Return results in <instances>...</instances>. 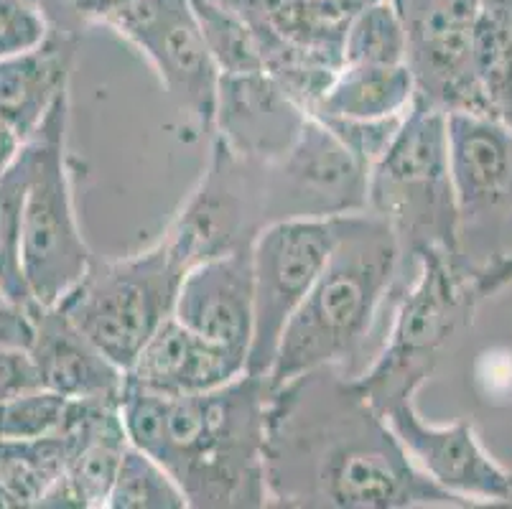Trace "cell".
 Wrapping results in <instances>:
<instances>
[{
	"instance_id": "6da1fadb",
	"label": "cell",
	"mask_w": 512,
	"mask_h": 509,
	"mask_svg": "<svg viewBox=\"0 0 512 509\" xmlns=\"http://www.w3.org/2000/svg\"><path fill=\"white\" fill-rule=\"evenodd\" d=\"M263 469L268 507H469L418 469L355 375L334 364L268 387Z\"/></svg>"
},
{
	"instance_id": "7a4b0ae2",
	"label": "cell",
	"mask_w": 512,
	"mask_h": 509,
	"mask_svg": "<svg viewBox=\"0 0 512 509\" xmlns=\"http://www.w3.org/2000/svg\"><path fill=\"white\" fill-rule=\"evenodd\" d=\"M268 382L250 372L192 395H158L123 377L128 441L164 466L194 509L268 507L263 469Z\"/></svg>"
},
{
	"instance_id": "3957f363",
	"label": "cell",
	"mask_w": 512,
	"mask_h": 509,
	"mask_svg": "<svg viewBox=\"0 0 512 509\" xmlns=\"http://www.w3.org/2000/svg\"><path fill=\"white\" fill-rule=\"evenodd\" d=\"M400 288V247L388 224L370 212L339 217L332 255L283 329L265 375L268 387L327 364L347 370L365 349L380 308Z\"/></svg>"
},
{
	"instance_id": "277c9868",
	"label": "cell",
	"mask_w": 512,
	"mask_h": 509,
	"mask_svg": "<svg viewBox=\"0 0 512 509\" xmlns=\"http://www.w3.org/2000/svg\"><path fill=\"white\" fill-rule=\"evenodd\" d=\"M367 212L383 219L398 240L403 288L416 273L421 252L459 255L444 110L421 97L413 100L388 151L370 168Z\"/></svg>"
},
{
	"instance_id": "5b68a950",
	"label": "cell",
	"mask_w": 512,
	"mask_h": 509,
	"mask_svg": "<svg viewBox=\"0 0 512 509\" xmlns=\"http://www.w3.org/2000/svg\"><path fill=\"white\" fill-rule=\"evenodd\" d=\"M479 301L477 273L459 255L446 250L418 255L413 278L395 293L385 349L362 375H355L380 413L398 400L416 398L451 342L472 324Z\"/></svg>"
},
{
	"instance_id": "8992f818",
	"label": "cell",
	"mask_w": 512,
	"mask_h": 509,
	"mask_svg": "<svg viewBox=\"0 0 512 509\" xmlns=\"http://www.w3.org/2000/svg\"><path fill=\"white\" fill-rule=\"evenodd\" d=\"M189 268L184 252L164 232L156 245L128 258H92L82 280L54 306L125 372L153 331L174 316L179 283Z\"/></svg>"
},
{
	"instance_id": "52a82bcc",
	"label": "cell",
	"mask_w": 512,
	"mask_h": 509,
	"mask_svg": "<svg viewBox=\"0 0 512 509\" xmlns=\"http://www.w3.org/2000/svg\"><path fill=\"white\" fill-rule=\"evenodd\" d=\"M69 92H64L44 123L26 138L31 176L23 202L21 273L31 301L54 306L62 301L92 263L74 212L67 163Z\"/></svg>"
},
{
	"instance_id": "ba28073f",
	"label": "cell",
	"mask_w": 512,
	"mask_h": 509,
	"mask_svg": "<svg viewBox=\"0 0 512 509\" xmlns=\"http://www.w3.org/2000/svg\"><path fill=\"white\" fill-rule=\"evenodd\" d=\"M258 186L263 227L367 212V168L314 115L281 156L258 163Z\"/></svg>"
},
{
	"instance_id": "9c48e42d",
	"label": "cell",
	"mask_w": 512,
	"mask_h": 509,
	"mask_svg": "<svg viewBox=\"0 0 512 509\" xmlns=\"http://www.w3.org/2000/svg\"><path fill=\"white\" fill-rule=\"evenodd\" d=\"M337 235L339 217L288 219L268 224L253 240L250 375H268L283 329L327 265Z\"/></svg>"
},
{
	"instance_id": "30bf717a",
	"label": "cell",
	"mask_w": 512,
	"mask_h": 509,
	"mask_svg": "<svg viewBox=\"0 0 512 509\" xmlns=\"http://www.w3.org/2000/svg\"><path fill=\"white\" fill-rule=\"evenodd\" d=\"M449 174L459 219V255L469 265L512 217V128L490 112H446ZM472 268V265H469Z\"/></svg>"
},
{
	"instance_id": "8fae6325",
	"label": "cell",
	"mask_w": 512,
	"mask_h": 509,
	"mask_svg": "<svg viewBox=\"0 0 512 509\" xmlns=\"http://www.w3.org/2000/svg\"><path fill=\"white\" fill-rule=\"evenodd\" d=\"M482 0H403L406 64L416 97L444 112H490L477 72L472 34Z\"/></svg>"
},
{
	"instance_id": "7c38bea8",
	"label": "cell",
	"mask_w": 512,
	"mask_h": 509,
	"mask_svg": "<svg viewBox=\"0 0 512 509\" xmlns=\"http://www.w3.org/2000/svg\"><path fill=\"white\" fill-rule=\"evenodd\" d=\"M383 415L418 469L426 471L446 492L464 499L469 507L510 504L512 474L484 454L472 423H426L413 398L388 405Z\"/></svg>"
},
{
	"instance_id": "4fadbf2b",
	"label": "cell",
	"mask_w": 512,
	"mask_h": 509,
	"mask_svg": "<svg viewBox=\"0 0 512 509\" xmlns=\"http://www.w3.org/2000/svg\"><path fill=\"white\" fill-rule=\"evenodd\" d=\"M59 433L67 443V466L39 507L105 509L130 443L118 398L72 400Z\"/></svg>"
},
{
	"instance_id": "5bb4252c",
	"label": "cell",
	"mask_w": 512,
	"mask_h": 509,
	"mask_svg": "<svg viewBox=\"0 0 512 509\" xmlns=\"http://www.w3.org/2000/svg\"><path fill=\"white\" fill-rule=\"evenodd\" d=\"M174 316L194 334L248 357L253 342V245L220 252L186 270Z\"/></svg>"
},
{
	"instance_id": "9a60e30c",
	"label": "cell",
	"mask_w": 512,
	"mask_h": 509,
	"mask_svg": "<svg viewBox=\"0 0 512 509\" xmlns=\"http://www.w3.org/2000/svg\"><path fill=\"white\" fill-rule=\"evenodd\" d=\"M309 112L265 72L222 74L214 110V140L248 161H273L291 146Z\"/></svg>"
},
{
	"instance_id": "2e32d148",
	"label": "cell",
	"mask_w": 512,
	"mask_h": 509,
	"mask_svg": "<svg viewBox=\"0 0 512 509\" xmlns=\"http://www.w3.org/2000/svg\"><path fill=\"white\" fill-rule=\"evenodd\" d=\"M248 372V357L186 329L169 316L125 370V382L158 395H192L227 385Z\"/></svg>"
},
{
	"instance_id": "e0dca14e",
	"label": "cell",
	"mask_w": 512,
	"mask_h": 509,
	"mask_svg": "<svg viewBox=\"0 0 512 509\" xmlns=\"http://www.w3.org/2000/svg\"><path fill=\"white\" fill-rule=\"evenodd\" d=\"M31 362L44 390L67 400L120 398L125 372L107 359L57 306L34 308Z\"/></svg>"
},
{
	"instance_id": "ac0fdd59",
	"label": "cell",
	"mask_w": 512,
	"mask_h": 509,
	"mask_svg": "<svg viewBox=\"0 0 512 509\" xmlns=\"http://www.w3.org/2000/svg\"><path fill=\"white\" fill-rule=\"evenodd\" d=\"M82 39L54 34L34 49L0 59V123L18 140L36 133L54 102L69 92Z\"/></svg>"
},
{
	"instance_id": "d6986e66",
	"label": "cell",
	"mask_w": 512,
	"mask_h": 509,
	"mask_svg": "<svg viewBox=\"0 0 512 509\" xmlns=\"http://www.w3.org/2000/svg\"><path fill=\"white\" fill-rule=\"evenodd\" d=\"M138 51L156 69L158 79L174 97L176 105L189 112V118L197 120L199 128L212 130L222 74L209 54L202 28L194 16L192 0L158 31H153L138 46Z\"/></svg>"
},
{
	"instance_id": "ffe728a7",
	"label": "cell",
	"mask_w": 512,
	"mask_h": 509,
	"mask_svg": "<svg viewBox=\"0 0 512 509\" xmlns=\"http://www.w3.org/2000/svg\"><path fill=\"white\" fill-rule=\"evenodd\" d=\"M416 100L408 64H342L314 105V118L380 120L403 115Z\"/></svg>"
},
{
	"instance_id": "44dd1931",
	"label": "cell",
	"mask_w": 512,
	"mask_h": 509,
	"mask_svg": "<svg viewBox=\"0 0 512 509\" xmlns=\"http://www.w3.org/2000/svg\"><path fill=\"white\" fill-rule=\"evenodd\" d=\"M64 466L67 443L59 431L29 441H0V482L16 494L21 507H39L64 476Z\"/></svg>"
},
{
	"instance_id": "7402d4cb",
	"label": "cell",
	"mask_w": 512,
	"mask_h": 509,
	"mask_svg": "<svg viewBox=\"0 0 512 509\" xmlns=\"http://www.w3.org/2000/svg\"><path fill=\"white\" fill-rule=\"evenodd\" d=\"M29 176L31 156L21 143L13 161L0 171V291L18 303H34L21 273V222Z\"/></svg>"
},
{
	"instance_id": "603a6c76",
	"label": "cell",
	"mask_w": 512,
	"mask_h": 509,
	"mask_svg": "<svg viewBox=\"0 0 512 509\" xmlns=\"http://www.w3.org/2000/svg\"><path fill=\"white\" fill-rule=\"evenodd\" d=\"M105 509H189V502L164 466L128 443Z\"/></svg>"
},
{
	"instance_id": "cb8c5ba5",
	"label": "cell",
	"mask_w": 512,
	"mask_h": 509,
	"mask_svg": "<svg viewBox=\"0 0 512 509\" xmlns=\"http://www.w3.org/2000/svg\"><path fill=\"white\" fill-rule=\"evenodd\" d=\"M192 8L220 74L265 72L258 36L240 13L214 6L212 0H192Z\"/></svg>"
},
{
	"instance_id": "d4e9b609",
	"label": "cell",
	"mask_w": 512,
	"mask_h": 509,
	"mask_svg": "<svg viewBox=\"0 0 512 509\" xmlns=\"http://www.w3.org/2000/svg\"><path fill=\"white\" fill-rule=\"evenodd\" d=\"M406 26L390 0H380L349 18L342 39V64H403Z\"/></svg>"
},
{
	"instance_id": "484cf974",
	"label": "cell",
	"mask_w": 512,
	"mask_h": 509,
	"mask_svg": "<svg viewBox=\"0 0 512 509\" xmlns=\"http://www.w3.org/2000/svg\"><path fill=\"white\" fill-rule=\"evenodd\" d=\"M72 400L44 387L0 395V441H29L62 428Z\"/></svg>"
},
{
	"instance_id": "4316f807",
	"label": "cell",
	"mask_w": 512,
	"mask_h": 509,
	"mask_svg": "<svg viewBox=\"0 0 512 509\" xmlns=\"http://www.w3.org/2000/svg\"><path fill=\"white\" fill-rule=\"evenodd\" d=\"M184 6H189V0H110L100 26H107L138 49L153 31H158Z\"/></svg>"
},
{
	"instance_id": "83f0119b",
	"label": "cell",
	"mask_w": 512,
	"mask_h": 509,
	"mask_svg": "<svg viewBox=\"0 0 512 509\" xmlns=\"http://www.w3.org/2000/svg\"><path fill=\"white\" fill-rule=\"evenodd\" d=\"M411 110V107H408ZM406 118L403 115H393V118H380V120H339V118H316L327 125L334 133V138L347 148L362 166L367 168V176H370V168L375 166L383 153L388 151V146L393 143L395 133L400 130V123Z\"/></svg>"
},
{
	"instance_id": "f1b7e54d",
	"label": "cell",
	"mask_w": 512,
	"mask_h": 509,
	"mask_svg": "<svg viewBox=\"0 0 512 509\" xmlns=\"http://www.w3.org/2000/svg\"><path fill=\"white\" fill-rule=\"evenodd\" d=\"M46 34L49 26L31 0H0V59L34 49Z\"/></svg>"
},
{
	"instance_id": "f546056e",
	"label": "cell",
	"mask_w": 512,
	"mask_h": 509,
	"mask_svg": "<svg viewBox=\"0 0 512 509\" xmlns=\"http://www.w3.org/2000/svg\"><path fill=\"white\" fill-rule=\"evenodd\" d=\"M44 16L46 26L54 34L85 36V31L100 23L110 0H31Z\"/></svg>"
},
{
	"instance_id": "4dcf8cb0",
	"label": "cell",
	"mask_w": 512,
	"mask_h": 509,
	"mask_svg": "<svg viewBox=\"0 0 512 509\" xmlns=\"http://www.w3.org/2000/svg\"><path fill=\"white\" fill-rule=\"evenodd\" d=\"M510 280H512V252L507 255V258H502L500 263H495L492 268L482 270V273L477 275L479 298H487L490 293L500 291V288L507 286Z\"/></svg>"
},
{
	"instance_id": "1f68e13d",
	"label": "cell",
	"mask_w": 512,
	"mask_h": 509,
	"mask_svg": "<svg viewBox=\"0 0 512 509\" xmlns=\"http://www.w3.org/2000/svg\"><path fill=\"white\" fill-rule=\"evenodd\" d=\"M18 146H21V140H18L16 135L6 128V125L0 123V171H3V168L13 161Z\"/></svg>"
},
{
	"instance_id": "d6a6232c",
	"label": "cell",
	"mask_w": 512,
	"mask_h": 509,
	"mask_svg": "<svg viewBox=\"0 0 512 509\" xmlns=\"http://www.w3.org/2000/svg\"><path fill=\"white\" fill-rule=\"evenodd\" d=\"M327 3H332L334 8H339V11L347 13V16H355L357 11L372 6V3H380V0H327Z\"/></svg>"
},
{
	"instance_id": "836d02e7",
	"label": "cell",
	"mask_w": 512,
	"mask_h": 509,
	"mask_svg": "<svg viewBox=\"0 0 512 509\" xmlns=\"http://www.w3.org/2000/svg\"><path fill=\"white\" fill-rule=\"evenodd\" d=\"M18 507H21V502H18L16 494H13L6 484L0 482V509H18Z\"/></svg>"
},
{
	"instance_id": "e575fe53",
	"label": "cell",
	"mask_w": 512,
	"mask_h": 509,
	"mask_svg": "<svg viewBox=\"0 0 512 509\" xmlns=\"http://www.w3.org/2000/svg\"><path fill=\"white\" fill-rule=\"evenodd\" d=\"M390 3H393V6H395V8H398V6H400V3H403V0H390Z\"/></svg>"
},
{
	"instance_id": "d590c367",
	"label": "cell",
	"mask_w": 512,
	"mask_h": 509,
	"mask_svg": "<svg viewBox=\"0 0 512 509\" xmlns=\"http://www.w3.org/2000/svg\"><path fill=\"white\" fill-rule=\"evenodd\" d=\"M3 298H6V296H3V291H0V301H3Z\"/></svg>"
},
{
	"instance_id": "8d00e7d4",
	"label": "cell",
	"mask_w": 512,
	"mask_h": 509,
	"mask_svg": "<svg viewBox=\"0 0 512 509\" xmlns=\"http://www.w3.org/2000/svg\"><path fill=\"white\" fill-rule=\"evenodd\" d=\"M510 504H512V499H510Z\"/></svg>"
}]
</instances>
